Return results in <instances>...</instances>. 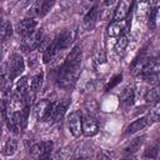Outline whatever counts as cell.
<instances>
[{
  "label": "cell",
  "mask_w": 160,
  "mask_h": 160,
  "mask_svg": "<svg viewBox=\"0 0 160 160\" xmlns=\"http://www.w3.org/2000/svg\"><path fill=\"white\" fill-rule=\"evenodd\" d=\"M159 88L158 86H154V88H151V89H149L148 91H146V94H145V100L148 101V102H150V104H155V102H158L159 101Z\"/></svg>",
  "instance_id": "obj_22"
},
{
  "label": "cell",
  "mask_w": 160,
  "mask_h": 160,
  "mask_svg": "<svg viewBox=\"0 0 160 160\" xmlns=\"http://www.w3.org/2000/svg\"><path fill=\"white\" fill-rule=\"evenodd\" d=\"M38 160H51V154H45V155H41Z\"/></svg>",
  "instance_id": "obj_31"
},
{
  "label": "cell",
  "mask_w": 160,
  "mask_h": 160,
  "mask_svg": "<svg viewBox=\"0 0 160 160\" xmlns=\"http://www.w3.org/2000/svg\"><path fill=\"white\" fill-rule=\"evenodd\" d=\"M40 6H41V1H35L30 5L28 15L30 16V19H34L35 16H40Z\"/></svg>",
  "instance_id": "obj_24"
},
{
  "label": "cell",
  "mask_w": 160,
  "mask_h": 160,
  "mask_svg": "<svg viewBox=\"0 0 160 160\" xmlns=\"http://www.w3.org/2000/svg\"><path fill=\"white\" fill-rule=\"evenodd\" d=\"M41 154H42V151H41V144L39 142V144H34L31 148H30V155L34 158V159H39L40 156H41Z\"/></svg>",
  "instance_id": "obj_26"
},
{
  "label": "cell",
  "mask_w": 160,
  "mask_h": 160,
  "mask_svg": "<svg viewBox=\"0 0 160 160\" xmlns=\"http://www.w3.org/2000/svg\"><path fill=\"white\" fill-rule=\"evenodd\" d=\"M142 80L150 85H156L159 81V74H150V75H144L141 76Z\"/></svg>",
  "instance_id": "obj_27"
},
{
  "label": "cell",
  "mask_w": 160,
  "mask_h": 160,
  "mask_svg": "<svg viewBox=\"0 0 160 160\" xmlns=\"http://www.w3.org/2000/svg\"><path fill=\"white\" fill-rule=\"evenodd\" d=\"M41 38H42V30H41V29L34 30L31 34H29L28 36L24 38L22 45H21L22 49H24L25 51H31V50H34V49H38V45H39Z\"/></svg>",
  "instance_id": "obj_5"
},
{
  "label": "cell",
  "mask_w": 160,
  "mask_h": 160,
  "mask_svg": "<svg viewBox=\"0 0 160 160\" xmlns=\"http://www.w3.org/2000/svg\"><path fill=\"white\" fill-rule=\"evenodd\" d=\"M68 125L71 135L74 138H79L81 134V115L78 111H74L70 114L68 119Z\"/></svg>",
  "instance_id": "obj_7"
},
{
  "label": "cell",
  "mask_w": 160,
  "mask_h": 160,
  "mask_svg": "<svg viewBox=\"0 0 160 160\" xmlns=\"http://www.w3.org/2000/svg\"><path fill=\"white\" fill-rule=\"evenodd\" d=\"M159 114H160V104L158 101V102L152 104V108L150 109V112L146 115V119H148L149 124L158 121L159 120Z\"/></svg>",
  "instance_id": "obj_20"
},
{
  "label": "cell",
  "mask_w": 160,
  "mask_h": 160,
  "mask_svg": "<svg viewBox=\"0 0 160 160\" xmlns=\"http://www.w3.org/2000/svg\"><path fill=\"white\" fill-rule=\"evenodd\" d=\"M20 160H26V159H20Z\"/></svg>",
  "instance_id": "obj_34"
},
{
  "label": "cell",
  "mask_w": 160,
  "mask_h": 160,
  "mask_svg": "<svg viewBox=\"0 0 160 160\" xmlns=\"http://www.w3.org/2000/svg\"><path fill=\"white\" fill-rule=\"evenodd\" d=\"M16 151H18V141H16V139L15 138H8V140L4 144L2 152L6 156H12V155H15Z\"/></svg>",
  "instance_id": "obj_17"
},
{
  "label": "cell",
  "mask_w": 160,
  "mask_h": 160,
  "mask_svg": "<svg viewBox=\"0 0 160 160\" xmlns=\"http://www.w3.org/2000/svg\"><path fill=\"white\" fill-rule=\"evenodd\" d=\"M122 160H135L134 158H125V159H122Z\"/></svg>",
  "instance_id": "obj_32"
},
{
  "label": "cell",
  "mask_w": 160,
  "mask_h": 160,
  "mask_svg": "<svg viewBox=\"0 0 160 160\" xmlns=\"http://www.w3.org/2000/svg\"><path fill=\"white\" fill-rule=\"evenodd\" d=\"M159 69H160V65H159L158 59L151 58V59H148L145 64L142 65L140 70V75L144 76V75H150V74H159Z\"/></svg>",
  "instance_id": "obj_11"
},
{
  "label": "cell",
  "mask_w": 160,
  "mask_h": 160,
  "mask_svg": "<svg viewBox=\"0 0 160 160\" xmlns=\"http://www.w3.org/2000/svg\"><path fill=\"white\" fill-rule=\"evenodd\" d=\"M72 156V151L70 148H64L61 150H59L55 155V159L56 160H70Z\"/></svg>",
  "instance_id": "obj_23"
},
{
  "label": "cell",
  "mask_w": 160,
  "mask_h": 160,
  "mask_svg": "<svg viewBox=\"0 0 160 160\" xmlns=\"http://www.w3.org/2000/svg\"><path fill=\"white\" fill-rule=\"evenodd\" d=\"M54 1H41V6H40V16H44L46 12H49V10L52 8Z\"/></svg>",
  "instance_id": "obj_28"
},
{
  "label": "cell",
  "mask_w": 160,
  "mask_h": 160,
  "mask_svg": "<svg viewBox=\"0 0 160 160\" xmlns=\"http://www.w3.org/2000/svg\"><path fill=\"white\" fill-rule=\"evenodd\" d=\"M66 109H68V101H64V102H58V104H52L51 106V114H50V119L55 122H59L61 121V119L64 118L65 112H66Z\"/></svg>",
  "instance_id": "obj_10"
},
{
  "label": "cell",
  "mask_w": 160,
  "mask_h": 160,
  "mask_svg": "<svg viewBox=\"0 0 160 160\" xmlns=\"http://www.w3.org/2000/svg\"><path fill=\"white\" fill-rule=\"evenodd\" d=\"M134 98H135V92H134V89L131 86H126L124 88V90L120 92L119 95V99H120V102L124 108H129L132 102H134Z\"/></svg>",
  "instance_id": "obj_14"
},
{
  "label": "cell",
  "mask_w": 160,
  "mask_h": 160,
  "mask_svg": "<svg viewBox=\"0 0 160 160\" xmlns=\"http://www.w3.org/2000/svg\"><path fill=\"white\" fill-rule=\"evenodd\" d=\"M120 80H121V75H116L112 80H111V82H109L108 84V86H106V90H109V89H111V88H114L118 82H120Z\"/></svg>",
  "instance_id": "obj_30"
},
{
  "label": "cell",
  "mask_w": 160,
  "mask_h": 160,
  "mask_svg": "<svg viewBox=\"0 0 160 160\" xmlns=\"http://www.w3.org/2000/svg\"><path fill=\"white\" fill-rule=\"evenodd\" d=\"M115 5H116V2H114V1H105L99 9V19L109 20L110 18H112Z\"/></svg>",
  "instance_id": "obj_13"
},
{
  "label": "cell",
  "mask_w": 160,
  "mask_h": 160,
  "mask_svg": "<svg viewBox=\"0 0 160 160\" xmlns=\"http://www.w3.org/2000/svg\"><path fill=\"white\" fill-rule=\"evenodd\" d=\"M158 6L152 8L149 10V26L150 29H155L156 26V21H158Z\"/></svg>",
  "instance_id": "obj_25"
},
{
  "label": "cell",
  "mask_w": 160,
  "mask_h": 160,
  "mask_svg": "<svg viewBox=\"0 0 160 160\" xmlns=\"http://www.w3.org/2000/svg\"><path fill=\"white\" fill-rule=\"evenodd\" d=\"M0 135H1V125H0Z\"/></svg>",
  "instance_id": "obj_33"
},
{
  "label": "cell",
  "mask_w": 160,
  "mask_h": 160,
  "mask_svg": "<svg viewBox=\"0 0 160 160\" xmlns=\"http://www.w3.org/2000/svg\"><path fill=\"white\" fill-rule=\"evenodd\" d=\"M128 44H129V39H128V36H126L125 34L121 35L120 38H118V41H116V44H115V52H116L118 55H122L124 51H125L126 48H128Z\"/></svg>",
  "instance_id": "obj_18"
},
{
  "label": "cell",
  "mask_w": 160,
  "mask_h": 160,
  "mask_svg": "<svg viewBox=\"0 0 160 160\" xmlns=\"http://www.w3.org/2000/svg\"><path fill=\"white\" fill-rule=\"evenodd\" d=\"M25 69V62L19 54H12L10 56L9 64H8V79L11 81L16 78H19Z\"/></svg>",
  "instance_id": "obj_2"
},
{
  "label": "cell",
  "mask_w": 160,
  "mask_h": 160,
  "mask_svg": "<svg viewBox=\"0 0 160 160\" xmlns=\"http://www.w3.org/2000/svg\"><path fill=\"white\" fill-rule=\"evenodd\" d=\"M36 25L38 22L34 20V19H30V18H26V19H22L20 20L19 22H16L15 25V31L21 35V36H28L29 34H31L34 30H36Z\"/></svg>",
  "instance_id": "obj_6"
},
{
  "label": "cell",
  "mask_w": 160,
  "mask_h": 160,
  "mask_svg": "<svg viewBox=\"0 0 160 160\" xmlns=\"http://www.w3.org/2000/svg\"><path fill=\"white\" fill-rule=\"evenodd\" d=\"M144 139H145V136H139V138H135L126 148H125V151L128 152V154H132V152H135V151H138L139 149H140V146L142 145V142H144Z\"/></svg>",
  "instance_id": "obj_19"
},
{
  "label": "cell",
  "mask_w": 160,
  "mask_h": 160,
  "mask_svg": "<svg viewBox=\"0 0 160 160\" xmlns=\"http://www.w3.org/2000/svg\"><path fill=\"white\" fill-rule=\"evenodd\" d=\"M130 8H131V4L129 1L121 0V1L116 2L115 9H114V15H112L114 21H124L126 19V16L129 15Z\"/></svg>",
  "instance_id": "obj_8"
},
{
  "label": "cell",
  "mask_w": 160,
  "mask_h": 160,
  "mask_svg": "<svg viewBox=\"0 0 160 160\" xmlns=\"http://www.w3.org/2000/svg\"><path fill=\"white\" fill-rule=\"evenodd\" d=\"M51 106H52V102L49 101L48 99H42V100L38 101L34 108V114H35L36 120H39V121L50 120Z\"/></svg>",
  "instance_id": "obj_3"
},
{
  "label": "cell",
  "mask_w": 160,
  "mask_h": 160,
  "mask_svg": "<svg viewBox=\"0 0 160 160\" xmlns=\"http://www.w3.org/2000/svg\"><path fill=\"white\" fill-rule=\"evenodd\" d=\"M158 149H159V146H158V144H155L154 146L149 148V150L145 152V155L146 156H150V158H155L158 155Z\"/></svg>",
  "instance_id": "obj_29"
},
{
  "label": "cell",
  "mask_w": 160,
  "mask_h": 160,
  "mask_svg": "<svg viewBox=\"0 0 160 160\" xmlns=\"http://www.w3.org/2000/svg\"><path fill=\"white\" fill-rule=\"evenodd\" d=\"M81 56H82L81 46L80 45H75L70 50L68 58L65 59L64 64L59 69L58 85L60 88L69 89V88H71L75 84V81L78 80L79 74H80Z\"/></svg>",
  "instance_id": "obj_1"
},
{
  "label": "cell",
  "mask_w": 160,
  "mask_h": 160,
  "mask_svg": "<svg viewBox=\"0 0 160 160\" xmlns=\"http://www.w3.org/2000/svg\"><path fill=\"white\" fill-rule=\"evenodd\" d=\"M149 125V121L146 119V116H142V118H139L136 120H134L128 128H126V132L128 134H132V132H136L141 129H144L145 126Z\"/></svg>",
  "instance_id": "obj_15"
},
{
  "label": "cell",
  "mask_w": 160,
  "mask_h": 160,
  "mask_svg": "<svg viewBox=\"0 0 160 160\" xmlns=\"http://www.w3.org/2000/svg\"><path fill=\"white\" fill-rule=\"evenodd\" d=\"M99 20V6L95 5L94 8L90 9V11L85 15L84 18V26L88 29V30H91L95 25H96V21Z\"/></svg>",
  "instance_id": "obj_12"
},
{
  "label": "cell",
  "mask_w": 160,
  "mask_h": 160,
  "mask_svg": "<svg viewBox=\"0 0 160 160\" xmlns=\"http://www.w3.org/2000/svg\"><path fill=\"white\" fill-rule=\"evenodd\" d=\"M99 131V122L90 115L81 116V134L90 138L96 135Z\"/></svg>",
  "instance_id": "obj_4"
},
{
  "label": "cell",
  "mask_w": 160,
  "mask_h": 160,
  "mask_svg": "<svg viewBox=\"0 0 160 160\" xmlns=\"http://www.w3.org/2000/svg\"><path fill=\"white\" fill-rule=\"evenodd\" d=\"M126 26L128 25L124 21H111L106 29V34L110 38H120L121 35H124Z\"/></svg>",
  "instance_id": "obj_9"
},
{
  "label": "cell",
  "mask_w": 160,
  "mask_h": 160,
  "mask_svg": "<svg viewBox=\"0 0 160 160\" xmlns=\"http://www.w3.org/2000/svg\"><path fill=\"white\" fill-rule=\"evenodd\" d=\"M42 79H44L42 71H39L36 75H34L32 79H31V81H30V89L36 92L41 88V85H42Z\"/></svg>",
  "instance_id": "obj_21"
},
{
  "label": "cell",
  "mask_w": 160,
  "mask_h": 160,
  "mask_svg": "<svg viewBox=\"0 0 160 160\" xmlns=\"http://www.w3.org/2000/svg\"><path fill=\"white\" fill-rule=\"evenodd\" d=\"M29 89H30V82H29L28 78H26V76L20 78V79L18 80V82H16V86H15V94L24 98Z\"/></svg>",
  "instance_id": "obj_16"
}]
</instances>
